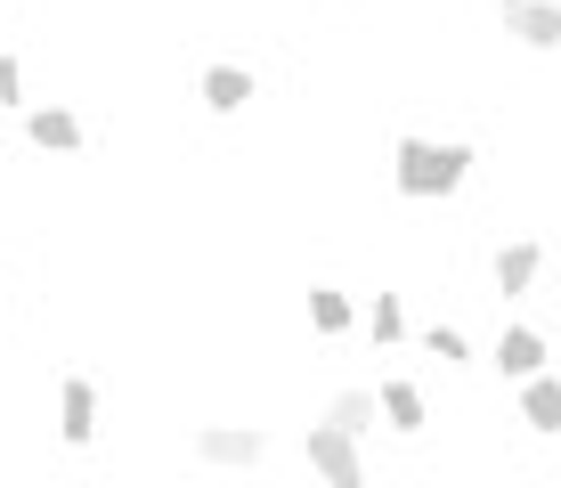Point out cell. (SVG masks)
<instances>
[{"label":"cell","instance_id":"cell-1","mask_svg":"<svg viewBox=\"0 0 561 488\" xmlns=\"http://www.w3.org/2000/svg\"><path fill=\"white\" fill-rule=\"evenodd\" d=\"M480 147L472 139H423V130H408V139H391V195H408V204H448V195L472 180Z\"/></svg>","mask_w":561,"mask_h":488},{"label":"cell","instance_id":"cell-2","mask_svg":"<svg viewBox=\"0 0 561 488\" xmlns=\"http://www.w3.org/2000/svg\"><path fill=\"white\" fill-rule=\"evenodd\" d=\"M301 464L318 488H375V464H366L358 440H342L334 423H301Z\"/></svg>","mask_w":561,"mask_h":488},{"label":"cell","instance_id":"cell-3","mask_svg":"<svg viewBox=\"0 0 561 488\" xmlns=\"http://www.w3.org/2000/svg\"><path fill=\"white\" fill-rule=\"evenodd\" d=\"M49 432H57V447H99V432H106V399H99V383L90 375H57V390H49Z\"/></svg>","mask_w":561,"mask_h":488},{"label":"cell","instance_id":"cell-4","mask_svg":"<svg viewBox=\"0 0 561 488\" xmlns=\"http://www.w3.org/2000/svg\"><path fill=\"white\" fill-rule=\"evenodd\" d=\"M187 456H196L204 473H261L268 432L261 423H196V432H187Z\"/></svg>","mask_w":561,"mask_h":488},{"label":"cell","instance_id":"cell-5","mask_svg":"<svg viewBox=\"0 0 561 488\" xmlns=\"http://www.w3.org/2000/svg\"><path fill=\"white\" fill-rule=\"evenodd\" d=\"M546 359H553V334H546V326H529V318H505L480 366H489L496 383H529V375H546Z\"/></svg>","mask_w":561,"mask_h":488},{"label":"cell","instance_id":"cell-6","mask_svg":"<svg viewBox=\"0 0 561 488\" xmlns=\"http://www.w3.org/2000/svg\"><path fill=\"white\" fill-rule=\"evenodd\" d=\"M496 33L529 57H561V0H489Z\"/></svg>","mask_w":561,"mask_h":488},{"label":"cell","instance_id":"cell-7","mask_svg":"<svg viewBox=\"0 0 561 488\" xmlns=\"http://www.w3.org/2000/svg\"><path fill=\"white\" fill-rule=\"evenodd\" d=\"M546 245H537V237H505V245H496L489 252V285H496V302H529V293L537 285H546Z\"/></svg>","mask_w":561,"mask_h":488},{"label":"cell","instance_id":"cell-8","mask_svg":"<svg viewBox=\"0 0 561 488\" xmlns=\"http://www.w3.org/2000/svg\"><path fill=\"white\" fill-rule=\"evenodd\" d=\"M25 147L33 155H82L90 130H82V114H73L66 98H33L25 106Z\"/></svg>","mask_w":561,"mask_h":488},{"label":"cell","instance_id":"cell-9","mask_svg":"<svg viewBox=\"0 0 561 488\" xmlns=\"http://www.w3.org/2000/svg\"><path fill=\"white\" fill-rule=\"evenodd\" d=\"M375 416H382L391 440H423V432H432V399H423L415 375H382L375 383Z\"/></svg>","mask_w":561,"mask_h":488},{"label":"cell","instance_id":"cell-10","mask_svg":"<svg viewBox=\"0 0 561 488\" xmlns=\"http://www.w3.org/2000/svg\"><path fill=\"white\" fill-rule=\"evenodd\" d=\"M196 98H204V114L237 123V114H244V106L261 98V82H253V66H237V57H211V66L196 73Z\"/></svg>","mask_w":561,"mask_h":488},{"label":"cell","instance_id":"cell-11","mask_svg":"<svg viewBox=\"0 0 561 488\" xmlns=\"http://www.w3.org/2000/svg\"><path fill=\"white\" fill-rule=\"evenodd\" d=\"M301 318H309V334H318V342L358 334V302H351V285H334V277H318L301 293Z\"/></svg>","mask_w":561,"mask_h":488},{"label":"cell","instance_id":"cell-12","mask_svg":"<svg viewBox=\"0 0 561 488\" xmlns=\"http://www.w3.org/2000/svg\"><path fill=\"white\" fill-rule=\"evenodd\" d=\"M513 423H529L537 440H561V375L546 366V375L513 383Z\"/></svg>","mask_w":561,"mask_h":488},{"label":"cell","instance_id":"cell-13","mask_svg":"<svg viewBox=\"0 0 561 488\" xmlns=\"http://www.w3.org/2000/svg\"><path fill=\"white\" fill-rule=\"evenodd\" d=\"M318 423H334L342 440H358V447H366V440L382 432V416H375V383H342L334 399L318 407Z\"/></svg>","mask_w":561,"mask_h":488},{"label":"cell","instance_id":"cell-14","mask_svg":"<svg viewBox=\"0 0 561 488\" xmlns=\"http://www.w3.org/2000/svg\"><path fill=\"white\" fill-rule=\"evenodd\" d=\"M423 350H432L439 366H456V375H463V366H480V359H472V334H463L456 318H432V326H423Z\"/></svg>","mask_w":561,"mask_h":488},{"label":"cell","instance_id":"cell-15","mask_svg":"<svg viewBox=\"0 0 561 488\" xmlns=\"http://www.w3.org/2000/svg\"><path fill=\"white\" fill-rule=\"evenodd\" d=\"M366 334H375V350H399V342H408V302H399V293H375Z\"/></svg>","mask_w":561,"mask_h":488},{"label":"cell","instance_id":"cell-16","mask_svg":"<svg viewBox=\"0 0 561 488\" xmlns=\"http://www.w3.org/2000/svg\"><path fill=\"white\" fill-rule=\"evenodd\" d=\"M25 66H16V49H0V114H25Z\"/></svg>","mask_w":561,"mask_h":488},{"label":"cell","instance_id":"cell-17","mask_svg":"<svg viewBox=\"0 0 561 488\" xmlns=\"http://www.w3.org/2000/svg\"><path fill=\"white\" fill-rule=\"evenodd\" d=\"M546 277H553V293H561V261H553V269H546Z\"/></svg>","mask_w":561,"mask_h":488}]
</instances>
